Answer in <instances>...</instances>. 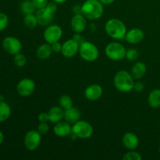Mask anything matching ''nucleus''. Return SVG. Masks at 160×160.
Listing matches in <instances>:
<instances>
[{
	"mask_svg": "<svg viewBox=\"0 0 160 160\" xmlns=\"http://www.w3.org/2000/svg\"><path fill=\"white\" fill-rule=\"evenodd\" d=\"M103 11V4L99 0H86L81 6V14L89 20L99 19Z\"/></svg>",
	"mask_w": 160,
	"mask_h": 160,
	"instance_id": "1",
	"label": "nucleus"
},
{
	"mask_svg": "<svg viewBox=\"0 0 160 160\" xmlns=\"http://www.w3.org/2000/svg\"><path fill=\"white\" fill-rule=\"evenodd\" d=\"M105 30L109 37L117 40L124 38L127 34V28L124 23L115 18L110 19L106 22Z\"/></svg>",
	"mask_w": 160,
	"mask_h": 160,
	"instance_id": "2",
	"label": "nucleus"
},
{
	"mask_svg": "<svg viewBox=\"0 0 160 160\" xmlns=\"http://www.w3.org/2000/svg\"><path fill=\"white\" fill-rule=\"evenodd\" d=\"M132 75L126 70H120L114 77V86L121 92H129L134 88V79Z\"/></svg>",
	"mask_w": 160,
	"mask_h": 160,
	"instance_id": "3",
	"label": "nucleus"
},
{
	"mask_svg": "<svg viewBox=\"0 0 160 160\" xmlns=\"http://www.w3.org/2000/svg\"><path fill=\"white\" fill-rule=\"evenodd\" d=\"M79 52L81 58L88 62H93L98 57V49L96 45L90 42H83L80 45Z\"/></svg>",
	"mask_w": 160,
	"mask_h": 160,
	"instance_id": "4",
	"label": "nucleus"
},
{
	"mask_svg": "<svg viewBox=\"0 0 160 160\" xmlns=\"http://www.w3.org/2000/svg\"><path fill=\"white\" fill-rule=\"evenodd\" d=\"M106 55L109 59L113 61H119L126 57L127 50L122 44L118 42H111L106 47Z\"/></svg>",
	"mask_w": 160,
	"mask_h": 160,
	"instance_id": "5",
	"label": "nucleus"
},
{
	"mask_svg": "<svg viewBox=\"0 0 160 160\" xmlns=\"http://www.w3.org/2000/svg\"><path fill=\"white\" fill-rule=\"evenodd\" d=\"M72 133L79 138H89L93 134V128L88 122L78 120L73 123V126L72 127Z\"/></svg>",
	"mask_w": 160,
	"mask_h": 160,
	"instance_id": "6",
	"label": "nucleus"
},
{
	"mask_svg": "<svg viewBox=\"0 0 160 160\" xmlns=\"http://www.w3.org/2000/svg\"><path fill=\"white\" fill-rule=\"evenodd\" d=\"M42 134L35 130H31L28 131L24 137L25 147L29 151H34L41 145Z\"/></svg>",
	"mask_w": 160,
	"mask_h": 160,
	"instance_id": "7",
	"label": "nucleus"
},
{
	"mask_svg": "<svg viewBox=\"0 0 160 160\" xmlns=\"http://www.w3.org/2000/svg\"><path fill=\"white\" fill-rule=\"evenodd\" d=\"M2 48L5 51L10 55H16L21 51L22 45L18 38L9 36L3 39Z\"/></svg>",
	"mask_w": 160,
	"mask_h": 160,
	"instance_id": "8",
	"label": "nucleus"
},
{
	"mask_svg": "<svg viewBox=\"0 0 160 160\" xmlns=\"http://www.w3.org/2000/svg\"><path fill=\"white\" fill-rule=\"evenodd\" d=\"M62 35V28L56 24L49 25L44 32V38L47 43L52 45V43L59 42Z\"/></svg>",
	"mask_w": 160,
	"mask_h": 160,
	"instance_id": "9",
	"label": "nucleus"
},
{
	"mask_svg": "<svg viewBox=\"0 0 160 160\" xmlns=\"http://www.w3.org/2000/svg\"><path fill=\"white\" fill-rule=\"evenodd\" d=\"M35 89V84L34 81L30 78H23L17 86V91L20 95L28 97L31 95Z\"/></svg>",
	"mask_w": 160,
	"mask_h": 160,
	"instance_id": "10",
	"label": "nucleus"
},
{
	"mask_svg": "<svg viewBox=\"0 0 160 160\" xmlns=\"http://www.w3.org/2000/svg\"><path fill=\"white\" fill-rule=\"evenodd\" d=\"M80 45L79 42H77L74 39H69L66 41L62 45V56L67 58H72L77 55L79 52Z\"/></svg>",
	"mask_w": 160,
	"mask_h": 160,
	"instance_id": "11",
	"label": "nucleus"
},
{
	"mask_svg": "<svg viewBox=\"0 0 160 160\" xmlns=\"http://www.w3.org/2000/svg\"><path fill=\"white\" fill-rule=\"evenodd\" d=\"M102 88L99 84H93L89 85L84 91V96L90 101H95L101 98L102 95Z\"/></svg>",
	"mask_w": 160,
	"mask_h": 160,
	"instance_id": "12",
	"label": "nucleus"
},
{
	"mask_svg": "<svg viewBox=\"0 0 160 160\" xmlns=\"http://www.w3.org/2000/svg\"><path fill=\"white\" fill-rule=\"evenodd\" d=\"M71 28L76 33H81L85 30L87 22L86 17L83 14H75L71 19Z\"/></svg>",
	"mask_w": 160,
	"mask_h": 160,
	"instance_id": "13",
	"label": "nucleus"
},
{
	"mask_svg": "<svg viewBox=\"0 0 160 160\" xmlns=\"http://www.w3.org/2000/svg\"><path fill=\"white\" fill-rule=\"evenodd\" d=\"M53 131L55 134L59 138H65L70 135L72 133V128L70 127V123L66 122H58L53 128Z\"/></svg>",
	"mask_w": 160,
	"mask_h": 160,
	"instance_id": "14",
	"label": "nucleus"
},
{
	"mask_svg": "<svg viewBox=\"0 0 160 160\" xmlns=\"http://www.w3.org/2000/svg\"><path fill=\"white\" fill-rule=\"evenodd\" d=\"M53 15L50 11H48L46 8H42L38 10L36 17H37L38 24L42 26H48L52 23L53 20Z\"/></svg>",
	"mask_w": 160,
	"mask_h": 160,
	"instance_id": "15",
	"label": "nucleus"
},
{
	"mask_svg": "<svg viewBox=\"0 0 160 160\" xmlns=\"http://www.w3.org/2000/svg\"><path fill=\"white\" fill-rule=\"evenodd\" d=\"M144 32L139 28H133L128 31L125 35V39L128 43L138 44L140 43L144 38Z\"/></svg>",
	"mask_w": 160,
	"mask_h": 160,
	"instance_id": "16",
	"label": "nucleus"
},
{
	"mask_svg": "<svg viewBox=\"0 0 160 160\" xmlns=\"http://www.w3.org/2000/svg\"><path fill=\"white\" fill-rule=\"evenodd\" d=\"M123 145L129 150H134L139 145V139L135 134L128 132L123 136L122 138Z\"/></svg>",
	"mask_w": 160,
	"mask_h": 160,
	"instance_id": "17",
	"label": "nucleus"
},
{
	"mask_svg": "<svg viewBox=\"0 0 160 160\" xmlns=\"http://www.w3.org/2000/svg\"><path fill=\"white\" fill-rule=\"evenodd\" d=\"M80 118H81V112L78 110V108L72 106L64 111V119L68 123H75L78 120H80Z\"/></svg>",
	"mask_w": 160,
	"mask_h": 160,
	"instance_id": "18",
	"label": "nucleus"
},
{
	"mask_svg": "<svg viewBox=\"0 0 160 160\" xmlns=\"http://www.w3.org/2000/svg\"><path fill=\"white\" fill-rule=\"evenodd\" d=\"M49 121L53 123L62 121L64 118V111L61 106H54L48 112Z\"/></svg>",
	"mask_w": 160,
	"mask_h": 160,
	"instance_id": "19",
	"label": "nucleus"
},
{
	"mask_svg": "<svg viewBox=\"0 0 160 160\" xmlns=\"http://www.w3.org/2000/svg\"><path fill=\"white\" fill-rule=\"evenodd\" d=\"M146 71V65L142 62H138L133 66L132 69H131V75L134 79L139 80L145 76Z\"/></svg>",
	"mask_w": 160,
	"mask_h": 160,
	"instance_id": "20",
	"label": "nucleus"
},
{
	"mask_svg": "<svg viewBox=\"0 0 160 160\" xmlns=\"http://www.w3.org/2000/svg\"><path fill=\"white\" fill-rule=\"evenodd\" d=\"M52 52V46L50 44H43L41 45L36 51V55L40 59H46L50 57Z\"/></svg>",
	"mask_w": 160,
	"mask_h": 160,
	"instance_id": "21",
	"label": "nucleus"
},
{
	"mask_svg": "<svg viewBox=\"0 0 160 160\" xmlns=\"http://www.w3.org/2000/svg\"><path fill=\"white\" fill-rule=\"evenodd\" d=\"M148 103L151 107L158 108L160 106V89H154L149 93Z\"/></svg>",
	"mask_w": 160,
	"mask_h": 160,
	"instance_id": "22",
	"label": "nucleus"
},
{
	"mask_svg": "<svg viewBox=\"0 0 160 160\" xmlns=\"http://www.w3.org/2000/svg\"><path fill=\"white\" fill-rule=\"evenodd\" d=\"M11 115V108L5 101L0 102V123L5 122Z\"/></svg>",
	"mask_w": 160,
	"mask_h": 160,
	"instance_id": "23",
	"label": "nucleus"
},
{
	"mask_svg": "<svg viewBox=\"0 0 160 160\" xmlns=\"http://www.w3.org/2000/svg\"><path fill=\"white\" fill-rule=\"evenodd\" d=\"M35 9L31 0H24L20 4V10L25 15L34 13Z\"/></svg>",
	"mask_w": 160,
	"mask_h": 160,
	"instance_id": "24",
	"label": "nucleus"
},
{
	"mask_svg": "<svg viewBox=\"0 0 160 160\" xmlns=\"http://www.w3.org/2000/svg\"><path fill=\"white\" fill-rule=\"evenodd\" d=\"M23 23H24L25 26L29 29H33L37 26V24H38L37 17H36V15H34V13L25 15L24 19H23Z\"/></svg>",
	"mask_w": 160,
	"mask_h": 160,
	"instance_id": "25",
	"label": "nucleus"
},
{
	"mask_svg": "<svg viewBox=\"0 0 160 160\" xmlns=\"http://www.w3.org/2000/svg\"><path fill=\"white\" fill-rule=\"evenodd\" d=\"M59 105L63 109H67L73 106V100L69 95H64L59 98Z\"/></svg>",
	"mask_w": 160,
	"mask_h": 160,
	"instance_id": "26",
	"label": "nucleus"
},
{
	"mask_svg": "<svg viewBox=\"0 0 160 160\" xmlns=\"http://www.w3.org/2000/svg\"><path fill=\"white\" fill-rule=\"evenodd\" d=\"M13 61L14 63L17 67H24L25 64L27 62V59L26 56H24L23 54H21V53H17V54L14 55V58H13Z\"/></svg>",
	"mask_w": 160,
	"mask_h": 160,
	"instance_id": "27",
	"label": "nucleus"
},
{
	"mask_svg": "<svg viewBox=\"0 0 160 160\" xmlns=\"http://www.w3.org/2000/svg\"><path fill=\"white\" fill-rule=\"evenodd\" d=\"M123 160H141L142 159V156L139 153L136 152L131 151L125 154L123 156Z\"/></svg>",
	"mask_w": 160,
	"mask_h": 160,
	"instance_id": "28",
	"label": "nucleus"
},
{
	"mask_svg": "<svg viewBox=\"0 0 160 160\" xmlns=\"http://www.w3.org/2000/svg\"><path fill=\"white\" fill-rule=\"evenodd\" d=\"M9 23V18L4 12H0V31L6 28Z\"/></svg>",
	"mask_w": 160,
	"mask_h": 160,
	"instance_id": "29",
	"label": "nucleus"
},
{
	"mask_svg": "<svg viewBox=\"0 0 160 160\" xmlns=\"http://www.w3.org/2000/svg\"><path fill=\"white\" fill-rule=\"evenodd\" d=\"M138 57V52L137 50L134 49V48H130L126 52V58L130 61L135 60Z\"/></svg>",
	"mask_w": 160,
	"mask_h": 160,
	"instance_id": "30",
	"label": "nucleus"
},
{
	"mask_svg": "<svg viewBox=\"0 0 160 160\" xmlns=\"http://www.w3.org/2000/svg\"><path fill=\"white\" fill-rule=\"evenodd\" d=\"M38 131L41 134H45L48 132L49 131V126L47 123H40L38 126Z\"/></svg>",
	"mask_w": 160,
	"mask_h": 160,
	"instance_id": "31",
	"label": "nucleus"
},
{
	"mask_svg": "<svg viewBox=\"0 0 160 160\" xmlns=\"http://www.w3.org/2000/svg\"><path fill=\"white\" fill-rule=\"evenodd\" d=\"M31 1H32L34 7L38 9L45 8L48 2V0H31Z\"/></svg>",
	"mask_w": 160,
	"mask_h": 160,
	"instance_id": "32",
	"label": "nucleus"
},
{
	"mask_svg": "<svg viewBox=\"0 0 160 160\" xmlns=\"http://www.w3.org/2000/svg\"><path fill=\"white\" fill-rule=\"evenodd\" d=\"M38 121L40 123H47L49 120V117H48V112H41L38 117Z\"/></svg>",
	"mask_w": 160,
	"mask_h": 160,
	"instance_id": "33",
	"label": "nucleus"
},
{
	"mask_svg": "<svg viewBox=\"0 0 160 160\" xmlns=\"http://www.w3.org/2000/svg\"><path fill=\"white\" fill-rule=\"evenodd\" d=\"M45 8L53 14H54L55 12H56V10H57V6H56V3L54 2L53 1L51 2H48L47 6H45Z\"/></svg>",
	"mask_w": 160,
	"mask_h": 160,
	"instance_id": "34",
	"label": "nucleus"
},
{
	"mask_svg": "<svg viewBox=\"0 0 160 160\" xmlns=\"http://www.w3.org/2000/svg\"><path fill=\"white\" fill-rule=\"evenodd\" d=\"M51 46L52 52H61V49H62V45L59 42H54V43L52 44Z\"/></svg>",
	"mask_w": 160,
	"mask_h": 160,
	"instance_id": "35",
	"label": "nucleus"
},
{
	"mask_svg": "<svg viewBox=\"0 0 160 160\" xmlns=\"http://www.w3.org/2000/svg\"><path fill=\"white\" fill-rule=\"evenodd\" d=\"M134 91H136L137 92H141L143 91L144 89V84L141 81H137V82L134 83Z\"/></svg>",
	"mask_w": 160,
	"mask_h": 160,
	"instance_id": "36",
	"label": "nucleus"
},
{
	"mask_svg": "<svg viewBox=\"0 0 160 160\" xmlns=\"http://www.w3.org/2000/svg\"><path fill=\"white\" fill-rule=\"evenodd\" d=\"M73 12H75V14L81 13V6H78V5L73 6Z\"/></svg>",
	"mask_w": 160,
	"mask_h": 160,
	"instance_id": "37",
	"label": "nucleus"
},
{
	"mask_svg": "<svg viewBox=\"0 0 160 160\" xmlns=\"http://www.w3.org/2000/svg\"><path fill=\"white\" fill-rule=\"evenodd\" d=\"M103 5H109V4H112L115 0H99Z\"/></svg>",
	"mask_w": 160,
	"mask_h": 160,
	"instance_id": "38",
	"label": "nucleus"
},
{
	"mask_svg": "<svg viewBox=\"0 0 160 160\" xmlns=\"http://www.w3.org/2000/svg\"><path fill=\"white\" fill-rule=\"evenodd\" d=\"M73 39H74V40H76L77 42H79V41L81 40V35H80V34H78H78H75V35L73 36Z\"/></svg>",
	"mask_w": 160,
	"mask_h": 160,
	"instance_id": "39",
	"label": "nucleus"
},
{
	"mask_svg": "<svg viewBox=\"0 0 160 160\" xmlns=\"http://www.w3.org/2000/svg\"><path fill=\"white\" fill-rule=\"evenodd\" d=\"M3 140H4V135H3L2 132L0 131V145L3 142Z\"/></svg>",
	"mask_w": 160,
	"mask_h": 160,
	"instance_id": "40",
	"label": "nucleus"
},
{
	"mask_svg": "<svg viewBox=\"0 0 160 160\" xmlns=\"http://www.w3.org/2000/svg\"><path fill=\"white\" fill-rule=\"evenodd\" d=\"M52 1L56 3H63L67 2V0H52Z\"/></svg>",
	"mask_w": 160,
	"mask_h": 160,
	"instance_id": "41",
	"label": "nucleus"
},
{
	"mask_svg": "<svg viewBox=\"0 0 160 160\" xmlns=\"http://www.w3.org/2000/svg\"><path fill=\"white\" fill-rule=\"evenodd\" d=\"M4 101V96L3 95H0V102Z\"/></svg>",
	"mask_w": 160,
	"mask_h": 160,
	"instance_id": "42",
	"label": "nucleus"
},
{
	"mask_svg": "<svg viewBox=\"0 0 160 160\" xmlns=\"http://www.w3.org/2000/svg\"><path fill=\"white\" fill-rule=\"evenodd\" d=\"M159 153H160V147H159Z\"/></svg>",
	"mask_w": 160,
	"mask_h": 160,
	"instance_id": "43",
	"label": "nucleus"
}]
</instances>
